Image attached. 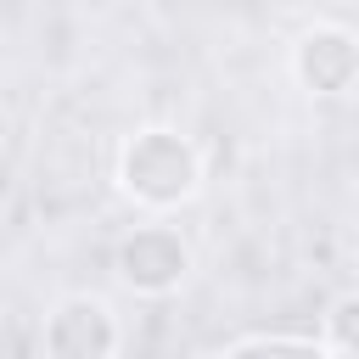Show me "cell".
<instances>
[{"instance_id":"6da1fadb","label":"cell","mask_w":359,"mask_h":359,"mask_svg":"<svg viewBox=\"0 0 359 359\" xmlns=\"http://www.w3.org/2000/svg\"><path fill=\"white\" fill-rule=\"evenodd\" d=\"M118 185L140 208H180L202 191V151L180 129H135L118 151Z\"/></svg>"},{"instance_id":"7a4b0ae2","label":"cell","mask_w":359,"mask_h":359,"mask_svg":"<svg viewBox=\"0 0 359 359\" xmlns=\"http://www.w3.org/2000/svg\"><path fill=\"white\" fill-rule=\"evenodd\" d=\"M118 280L140 297H168L185 286L191 275V247L174 224H135L123 241H118Z\"/></svg>"},{"instance_id":"3957f363","label":"cell","mask_w":359,"mask_h":359,"mask_svg":"<svg viewBox=\"0 0 359 359\" xmlns=\"http://www.w3.org/2000/svg\"><path fill=\"white\" fill-rule=\"evenodd\" d=\"M112 353H118V320L101 297L79 292L45 314V359H112Z\"/></svg>"},{"instance_id":"277c9868","label":"cell","mask_w":359,"mask_h":359,"mask_svg":"<svg viewBox=\"0 0 359 359\" xmlns=\"http://www.w3.org/2000/svg\"><path fill=\"white\" fill-rule=\"evenodd\" d=\"M292 79L309 95H348L359 84V34L320 22L292 45Z\"/></svg>"},{"instance_id":"5b68a950","label":"cell","mask_w":359,"mask_h":359,"mask_svg":"<svg viewBox=\"0 0 359 359\" xmlns=\"http://www.w3.org/2000/svg\"><path fill=\"white\" fill-rule=\"evenodd\" d=\"M213 359H337V353L320 348V342H303V337H247V342H236Z\"/></svg>"},{"instance_id":"8992f818","label":"cell","mask_w":359,"mask_h":359,"mask_svg":"<svg viewBox=\"0 0 359 359\" xmlns=\"http://www.w3.org/2000/svg\"><path fill=\"white\" fill-rule=\"evenodd\" d=\"M325 348L337 359H359V286L331 297V309H325Z\"/></svg>"}]
</instances>
